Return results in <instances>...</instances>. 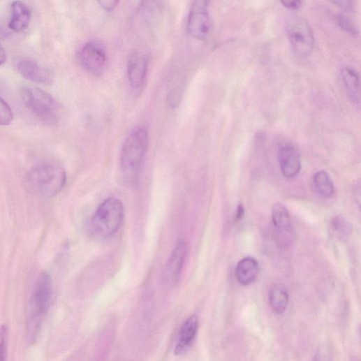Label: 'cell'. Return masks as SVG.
<instances>
[{
	"label": "cell",
	"mask_w": 361,
	"mask_h": 361,
	"mask_svg": "<svg viewBox=\"0 0 361 361\" xmlns=\"http://www.w3.org/2000/svg\"><path fill=\"white\" fill-rule=\"evenodd\" d=\"M187 29L193 38H206L209 31L208 0H195L189 13Z\"/></svg>",
	"instance_id": "cell-6"
},
{
	"label": "cell",
	"mask_w": 361,
	"mask_h": 361,
	"mask_svg": "<svg viewBox=\"0 0 361 361\" xmlns=\"http://www.w3.org/2000/svg\"><path fill=\"white\" fill-rule=\"evenodd\" d=\"M244 214V207L242 205H240L237 207L235 214V222L237 223L242 220Z\"/></svg>",
	"instance_id": "cell-27"
},
{
	"label": "cell",
	"mask_w": 361,
	"mask_h": 361,
	"mask_svg": "<svg viewBox=\"0 0 361 361\" xmlns=\"http://www.w3.org/2000/svg\"><path fill=\"white\" fill-rule=\"evenodd\" d=\"M14 120V114L8 104L0 97V125L8 126Z\"/></svg>",
	"instance_id": "cell-20"
},
{
	"label": "cell",
	"mask_w": 361,
	"mask_h": 361,
	"mask_svg": "<svg viewBox=\"0 0 361 361\" xmlns=\"http://www.w3.org/2000/svg\"><path fill=\"white\" fill-rule=\"evenodd\" d=\"M149 57L146 54L134 52L127 64V75L129 84L134 90H139L145 83Z\"/></svg>",
	"instance_id": "cell-10"
},
{
	"label": "cell",
	"mask_w": 361,
	"mask_h": 361,
	"mask_svg": "<svg viewBox=\"0 0 361 361\" xmlns=\"http://www.w3.org/2000/svg\"><path fill=\"white\" fill-rule=\"evenodd\" d=\"M149 147V133L146 128L133 130L126 138L121 149L120 165L126 174L138 171Z\"/></svg>",
	"instance_id": "cell-3"
},
{
	"label": "cell",
	"mask_w": 361,
	"mask_h": 361,
	"mask_svg": "<svg viewBox=\"0 0 361 361\" xmlns=\"http://www.w3.org/2000/svg\"><path fill=\"white\" fill-rule=\"evenodd\" d=\"M79 60L89 73L100 76L104 71L107 56L101 45L96 42H89L80 50Z\"/></svg>",
	"instance_id": "cell-7"
},
{
	"label": "cell",
	"mask_w": 361,
	"mask_h": 361,
	"mask_svg": "<svg viewBox=\"0 0 361 361\" xmlns=\"http://www.w3.org/2000/svg\"><path fill=\"white\" fill-rule=\"evenodd\" d=\"M198 328V319L196 316H191L181 327L175 353L181 355L190 347L196 337Z\"/></svg>",
	"instance_id": "cell-14"
},
{
	"label": "cell",
	"mask_w": 361,
	"mask_h": 361,
	"mask_svg": "<svg viewBox=\"0 0 361 361\" xmlns=\"http://www.w3.org/2000/svg\"><path fill=\"white\" fill-rule=\"evenodd\" d=\"M270 304L277 314L283 313L288 304V295L286 288L280 284H274L270 288L268 295Z\"/></svg>",
	"instance_id": "cell-18"
},
{
	"label": "cell",
	"mask_w": 361,
	"mask_h": 361,
	"mask_svg": "<svg viewBox=\"0 0 361 361\" xmlns=\"http://www.w3.org/2000/svg\"><path fill=\"white\" fill-rule=\"evenodd\" d=\"M8 329L6 325L0 327V361L5 360Z\"/></svg>",
	"instance_id": "cell-21"
},
{
	"label": "cell",
	"mask_w": 361,
	"mask_h": 361,
	"mask_svg": "<svg viewBox=\"0 0 361 361\" xmlns=\"http://www.w3.org/2000/svg\"><path fill=\"white\" fill-rule=\"evenodd\" d=\"M64 169L54 163H45L33 168L24 179L26 188L31 193L45 196H55L65 185Z\"/></svg>",
	"instance_id": "cell-1"
},
{
	"label": "cell",
	"mask_w": 361,
	"mask_h": 361,
	"mask_svg": "<svg viewBox=\"0 0 361 361\" xmlns=\"http://www.w3.org/2000/svg\"><path fill=\"white\" fill-rule=\"evenodd\" d=\"M19 73L25 79L43 84H51L54 82L52 72L29 58H20L16 62Z\"/></svg>",
	"instance_id": "cell-9"
},
{
	"label": "cell",
	"mask_w": 361,
	"mask_h": 361,
	"mask_svg": "<svg viewBox=\"0 0 361 361\" xmlns=\"http://www.w3.org/2000/svg\"><path fill=\"white\" fill-rule=\"evenodd\" d=\"M259 265L257 260L252 257L242 259L237 265L235 276L237 281L242 285H249L258 278Z\"/></svg>",
	"instance_id": "cell-15"
},
{
	"label": "cell",
	"mask_w": 361,
	"mask_h": 361,
	"mask_svg": "<svg viewBox=\"0 0 361 361\" xmlns=\"http://www.w3.org/2000/svg\"><path fill=\"white\" fill-rule=\"evenodd\" d=\"M124 218L122 202L115 198H110L95 212L91 224V232L96 237L109 238L119 230Z\"/></svg>",
	"instance_id": "cell-2"
},
{
	"label": "cell",
	"mask_w": 361,
	"mask_h": 361,
	"mask_svg": "<svg viewBox=\"0 0 361 361\" xmlns=\"http://www.w3.org/2000/svg\"><path fill=\"white\" fill-rule=\"evenodd\" d=\"M52 294V282L50 275L43 272L39 277L34 290L33 306L35 314L33 317L42 320L47 312Z\"/></svg>",
	"instance_id": "cell-8"
},
{
	"label": "cell",
	"mask_w": 361,
	"mask_h": 361,
	"mask_svg": "<svg viewBox=\"0 0 361 361\" xmlns=\"http://www.w3.org/2000/svg\"><path fill=\"white\" fill-rule=\"evenodd\" d=\"M32 18L30 8L20 0L13 2L11 6L10 28L17 33L22 32L28 28Z\"/></svg>",
	"instance_id": "cell-13"
},
{
	"label": "cell",
	"mask_w": 361,
	"mask_h": 361,
	"mask_svg": "<svg viewBox=\"0 0 361 361\" xmlns=\"http://www.w3.org/2000/svg\"><path fill=\"white\" fill-rule=\"evenodd\" d=\"M281 172L286 179L297 177L302 169V161L298 151L293 147H283L279 152Z\"/></svg>",
	"instance_id": "cell-11"
},
{
	"label": "cell",
	"mask_w": 361,
	"mask_h": 361,
	"mask_svg": "<svg viewBox=\"0 0 361 361\" xmlns=\"http://www.w3.org/2000/svg\"><path fill=\"white\" fill-rule=\"evenodd\" d=\"M337 20L338 24L343 30L353 35L357 34L355 28L345 17L339 15L337 17Z\"/></svg>",
	"instance_id": "cell-23"
},
{
	"label": "cell",
	"mask_w": 361,
	"mask_h": 361,
	"mask_svg": "<svg viewBox=\"0 0 361 361\" xmlns=\"http://www.w3.org/2000/svg\"><path fill=\"white\" fill-rule=\"evenodd\" d=\"M21 96L26 106L41 122L48 126L57 123L55 103L47 93L38 87H24Z\"/></svg>",
	"instance_id": "cell-4"
},
{
	"label": "cell",
	"mask_w": 361,
	"mask_h": 361,
	"mask_svg": "<svg viewBox=\"0 0 361 361\" xmlns=\"http://www.w3.org/2000/svg\"><path fill=\"white\" fill-rule=\"evenodd\" d=\"M281 3L287 9L297 10L302 3V0H280Z\"/></svg>",
	"instance_id": "cell-25"
},
{
	"label": "cell",
	"mask_w": 361,
	"mask_h": 361,
	"mask_svg": "<svg viewBox=\"0 0 361 361\" xmlns=\"http://www.w3.org/2000/svg\"><path fill=\"white\" fill-rule=\"evenodd\" d=\"M187 251V244L184 240L179 241L173 250L169 263V272L173 282H177L180 278Z\"/></svg>",
	"instance_id": "cell-17"
},
{
	"label": "cell",
	"mask_w": 361,
	"mask_h": 361,
	"mask_svg": "<svg viewBox=\"0 0 361 361\" xmlns=\"http://www.w3.org/2000/svg\"><path fill=\"white\" fill-rule=\"evenodd\" d=\"M101 8L106 12L113 11L117 6L119 0H97Z\"/></svg>",
	"instance_id": "cell-24"
},
{
	"label": "cell",
	"mask_w": 361,
	"mask_h": 361,
	"mask_svg": "<svg viewBox=\"0 0 361 361\" xmlns=\"http://www.w3.org/2000/svg\"><path fill=\"white\" fill-rule=\"evenodd\" d=\"M314 185L317 193L326 198H331L335 187L330 175L325 170L316 172L314 177Z\"/></svg>",
	"instance_id": "cell-19"
},
{
	"label": "cell",
	"mask_w": 361,
	"mask_h": 361,
	"mask_svg": "<svg viewBox=\"0 0 361 361\" xmlns=\"http://www.w3.org/2000/svg\"><path fill=\"white\" fill-rule=\"evenodd\" d=\"M332 1L344 10H350L352 8L351 0H332Z\"/></svg>",
	"instance_id": "cell-26"
},
{
	"label": "cell",
	"mask_w": 361,
	"mask_h": 361,
	"mask_svg": "<svg viewBox=\"0 0 361 361\" xmlns=\"http://www.w3.org/2000/svg\"><path fill=\"white\" fill-rule=\"evenodd\" d=\"M286 31L295 54L308 57L314 47V38L308 22L302 17H295L287 24Z\"/></svg>",
	"instance_id": "cell-5"
},
{
	"label": "cell",
	"mask_w": 361,
	"mask_h": 361,
	"mask_svg": "<svg viewBox=\"0 0 361 361\" xmlns=\"http://www.w3.org/2000/svg\"><path fill=\"white\" fill-rule=\"evenodd\" d=\"M332 224V228L339 235H346L349 232V223L341 218V216H337V218L334 219Z\"/></svg>",
	"instance_id": "cell-22"
},
{
	"label": "cell",
	"mask_w": 361,
	"mask_h": 361,
	"mask_svg": "<svg viewBox=\"0 0 361 361\" xmlns=\"http://www.w3.org/2000/svg\"><path fill=\"white\" fill-rule=\"evenodd\" d=\"M6 61V52L5 49L0 45V66L4 64Z\"/></svg>",
	"instance_id": "cell-28"
},
{
	"label": "cell",
	"mask_w": 361,
	"mask_h": 361,
	"mask_svg": "<svg viewBox=\"0 0 361 361\" xmlns=\"http://www.w3.org/2000/svg\"><path fill=\"white\" fill-rule=\"evenodd\" d=\"M341 78L351 101L355 105L360 103V84L359 75L353 68L346 67L341 71Z\"/></svg>",
	"instance_id": "cell-16"
},
{
	"label": "cell",
	"mask_w": 361,
	"mask_h": 361,
	"mask_svg": "<svg viewBox=\"0 0 361 361\" xmlns=\"http://www.w3.org/2000/svg\"><path fill=\"white\" fill-rule=\"evenodd\" d=\"M273 226L281 238L286 240L291 237L293 228L291 216L286 207L281 203H276L272 211Z\"/></svg>",
	"instance_id": "cell-12"
}]
</instances>
